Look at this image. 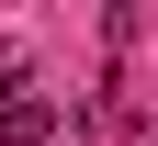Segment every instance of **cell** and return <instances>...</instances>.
Instances as JSON below:
<instances>
[{"label":"cell","instance_id":"6da1fadb","mask_svg":"<svg viewBox=\"0 0 158 146\" xmlns=\"http://www.w3.org/2000/svg\"><path fill=\"white\" fill-rule=\"evenodd\" d=\"M45 124H56V112H45V101H34V90H11V101H0V146H34V135H45Z\"/></svg>","mask_w":158,"mask_h":146}]
</instances>
